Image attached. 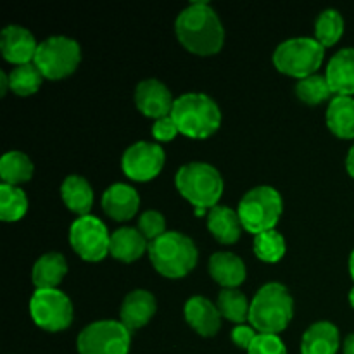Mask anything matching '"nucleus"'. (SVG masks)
I'll use <instances>...</instances> for the list:
<instances>
[{
  "label": "nucleus",
  "instance_id": "a878e982",
  "mask_svg": "<svg viewBox=\"0 0 354 354\" xmlns=\"http://www.w3.org/2000/svg\"><path fill=\"white\" fill-rule=\"evenodd\" d=\"M0 176L7 185L17 187L30 182L33 176V162L26 154L19 151L6 152L0 159Z\"/></svg>",
  "mask_w": 354,
  "mask_h": 354
},
{
  "label": "nucleus",
  "instance_id": "4c0bfd02",
  "mask_svg": "<svg viewBox=\"0 0 354 354\" xmlns=\"http://www.w3.org/2000/svg\"><path fill=\"white\" fill-rule=\"evenodd\" d=\"M346 168H348V173L354 178V145L349 149L348 159H346Z\"/></svg>",
  "mask_w": 354,
  "mask_h": 354
},
{
  "label": "nucleus",
  "instance_id": "412c9836",
  "mask_svg": "<svg viewBox=\"0 0 354 354\" xmlns=\"http://www.w3.org/2000/svg\"><path fill=\"white\" fill-rule=\"evenodd\" d=\"M207 228L220 244H235L241 239L242 223L237 211L227 206H214L207 213Z\"/></svg>",
  "mask_w": 354,
  "mask_h": 354
},
{
  "label": "nucleus",
  "instance_id": "9b49d317",
  "mask_svg": "<svg viewBox=\"0 0 354 354\" xmlns=\"http://www.w3.org/2000/svg\"><path fill=\"white\" fill-rule=\"evenodd\" d=\"M69 244L76 254L90 263L102 261L109 254L111 235L95 216H80L69 228Z\"/></svg>",
  "mask_w": 354,
  "mask_h": 354
},
{
  "label": "nucleus",
  "instance_id": "393cba45",
  "mask_svg": "<svg viewBox=\"0 0 354 354\" xmlns=\"http://www.w3.org/2000/svg\"><path fill=\"white\" fill-rule=\"evenodd\" d=\"M68 273L66 258L59 252H47L33 266V283L37 289H57Z\"/></svg>",
  "mask_w": 354,
  "mask_h": 354
},
{
  "label": "nucleus",
  "instance_id": "7c9ffc66",
  "mask_svg": "<svg viewBox=\"0 0 354 354\" xmlns=\"http://www.w3.org/2000/svg\"><path fill=\"white\" fill-rule=\"evenodd\" d=\"M254 254L265 263H279L286 254V239L277 230H268L256 235Z\"/></svg>",
  "mask_w": 354,
  "mask_h": 354
},
{
  "label": "nucleus",
  "instance_id": "bb28decb",
  "mask_svg": "<svg viewBox=\"0 0 354 354\" xmlns=\"http://www.w3.org/2000/svg\"><path fill=\"white\" fill-rule=\"evenodd\" d=\"M218 310L221 317L234 322L237 325H244L249 320V310L251 304L248 303V297L237 289H223L218 296Z\"/></svg>",
  "mask_w": 354,
  "mask_h": 354
},
{
  "label": "nucleus",
  "instance_id": "f3484780",
  "mask_svg": "<svg viewBox=\"0 0 354 354\" xmlns=\"http://www.w3.org/2000/svg\"><path fill=\"white\" fill-rule=\"evenodd\" d=\"M140 197L137 190L124 183H114L104 192L102 209L109 218L116 221H127L137 214Z\"/></svg>",
  "mask_w": 354,
  "mask_h": 354
},
{
  "label": "nucleus",
  "instance_id": "6ab92c4d",
  "mask_svg": "<svg viewBox=\"0 0 354 354\" xmlns=\"http://www.w3.org/2000/svg\"><path fill=\"white\" fill-rule=\"evenodd\" d=\"M341 346L339 330L330 322L313 324L303 335L301 354H337Z\"/></svg>",
  "mask_w": 354,
  "mask_h": 354
},
{
  "label": "nucleus",
  "instance_id": "58836bf2",
  "mask_svg": "<svg viewBox=\"0 0 354 354\" xmlns=\"http://www.w3.org/2000/svg\"><path fill=\"white\" fill-rule=\"evenodd\" d=\"M342 349H344V354H354V334H349L346 337Z\"/></svg>",
  "mask_w": 354,
  "mask_h": 354
},
{
  "label": "nucleus",
  "instance_id": "473e14b6",
  "mask_svg": "<svg viewBox=\"0 0 354 354\" xmlns=\"http://www.w3.org/2000/svg\"><path fill=\"white\" fill-rule=\"evenodd\" d=\"M138 232L147 239L149 242L156 241L166 234V220L159 211H145L138 218Z\"/></svg>",
  "mask_w": 354,
  "mask_h": 354
},
{
  "label": "nucleus",
  "instance_id": "ddd939ff",
  "mask_svg": "<svg viewBox=\"0 0 354 354\" xmlns=\"http://www.w3.org/2000/svg\"><path fill=\"white\" fill-rule=\"evenodd\" d=\"M135 106L144 116L161 120V118L171 116L175 100L165 83L149 78L138 83L135 88Z\"/></svg>",
  "mask_w": 354,
  "mask_h": 354
},
{
  "label": "nucleus",
  "instance_id": "20e7f679",
  "mask_svg": "<svg viewBox=\"0 0 354 354\" xmlns=\"http://www.w3.org/2000/svg\"><path fill=\"white\" fill-rule=\"evenodd\" d=\"M149 258L152 266L166 279H183L197 265L196 244L180 232H166L156 241L149 242Z\"/></svg>",
  "mask_w": 354,
  "mask_h": 354
},
{
  "label": "nucleus",
  "instance_id": "72a5a7b5",
  "mask_svg": "<svg viewBox=\"0 0 354 354\" xmlns=\"http://www.w3.org/2000/svg\"><path fill=\"white\" fill-rule=\"evenodd\" d=\"M248 354H287V348L279 335L258 334Z\"/></svg>",
  "mask_w": 354,
  "mask_h": 354
},
{
  "label": "nucleus",
  "instance_id": "e433bc0d",
  "mask_svg": "<svg viewBox=\"0 0 354 354\" xmlns=\"http://www.w3.org/2000/svg\"><path fill=\"white\" fill-rule=\"evenodd\" d=\"M10 88L9 85V75H6V73H0V95H6L7 90Z\"/></svg>",
  "mask_w": 354,
  "mask_h": 354
},
{
  "label": "nucleus",
  "instance_id": "cd10ccee",
  "mask_svg": "<svg viewBox=\"0 0 354 354\" xmlns=\"http://www.w3.org/2000/svg\"><path fill=\"white\" fill-rule=\"evenodd\" d=\"M41 82H44V75H41L40 69L35 66V62L16 66V68L9 73L10 90L19 97H28L37 93L38 88L41 86Z\"/></svg>",
  "mask_w": 354,
  "mask_h": 354
},
{
  "label": "nucleus",
  "instance_id": "2eb2a0df",
  "mask_svg": "<svg viewBox=\"0 0 354 354\" xmlns=\"http://www.w3.org/2000/svg\"><path fill=\"white\" fill-rule=\"evenodd\" d=\"M185 320L203 337H213L221 327L220 310L203 296H194L187 301Z\"/></svg>",
  "mask_w": 354,
  "mask_h": 354
},
{
  "label": "nucleus",
  "instance_id": "423d86ee",
  "mask_svg": "<svg viewBox=\"0 0 354 354\" xmlns=\"http://www.w3.org/2000/svg\"><path fill=\"white\" fill-rule=\"evenodd\" d=\"M283 211V201L279 190L261 185L249 190L239 203V218L242 227L251 234L259 235L263 232L275 230Z\"/></svg>",
  "mask_w": 354,
  "mask_h": 354
},
{
  "label": "nucleus",
  "instance_id": "6e6552de",
  "mask_svg": "<svg viewBox=\"0 0 354 354\" xmlns=\"http://www.w3.org/2000/svg\"><path fill=\"white\" fill-rule=\"evenodd\" d=\"M80 59H82V50L73 38L50 37L38 45L33 62L40 69L44 78L62 80L75 73Z\"/></svg>",
  "mask_w": 354,
  "mask_h": 354
},
{
  "label": "nucleus",
  "instance_id": "c9c22d12",
  "mask_svg": "<svg viewBox=\"0 0 354 354\" xmlns=\"http://www.w3.org/2000/svg\"><path fill=\"white\" fill-rule=\"evenodd\" d=\"M256 337H258L256 328L249 327V325H237L232 330V341H234V344L239 346L241 349H245V351H249V348H251Z\"/></svg>",
  "mask_w": 354,
  "mask_h": 354
},
{
  "label": "nucleus",
  "instance_id": "2f4dec72",
  "mask_svg": "<svg viewBox=\"0 0 354 354\" xmlns=\"http://www.w3.org/2000/svg\"><path fill=\"white\" fill-rule=\"evenodd\" d=\"M296 95L299 97L301 102L318 106V104L328 100V97L332 95V90L325 76L313 75L299 80V83L296 85Z\"/></svg>",
  "mask_w": 354,
  "mask_h": 354
},
{
  "label": "nucleus",
  "instance_id": "5701e85b",
  "mask_svg": "<svg viewBox=\"0 0 354 354\" xmlns=\"http://www.w3.org/2000/svg\"><path fill=\"white\" fill-rule=\"evenodd\" d=\"M61 196L69 211L80 216H88L93 206V190L83 176L69 175L62 182Z\"/></svg>",
  "mask_w": 354,
  "mask_h": 354
},
{
  "label": "nucleus",
  "instance_id": "39448f33",
  "mask_svg": "<svg viewBox=\"0 0 354 354\" xmlns=\"http://www.w3.org/2000/svg\"><path fill=\"white\" fill-rule=\"evenodd\" d=\"M175 185L196 209H213L218 206L225 189L221 173L207 162H189L182 166L176 171Z\"/></svg>",
  "mask_w": 354,
  "mask_h": 354
},
{
  "label": "nucleus",
  "instance_id": "f8f14e48",
  "mask_svg": "<svg viewBox=\"0 0 354 354\" xmlns=\"http://www.w3.org/2000/svg\"><path fill=\"white\" fill-rule=\"evenodd\" d=\"M166 154L159 144L137 142L124 151L121 158V169L135 182H149L161 173Z\"/></svg>",
  "mask_w": 354,
  "mask_h": 354
},
{
  "label": "nucleus",
  "instance_id": "a211bd4d",
  "mask_svg": "<svg viewBox=\"0 0 354 354\" xmlns=\"http://www.w3.org/2000/svg\"><path fill=\"white\" fill-rule=\"evenodd\" d=\"M325 78L337 97L354 95V48H342L330 59Z\"/></svg>",
  "mask_w": 354,
  "mask_h": 354
},
{
  "label": "nucleus",
  "instance_id": "f704fd0d",
  "mask_svg": "<svg viewBox=\"0 0 354 354\" xmlns=\"http://www.w3.org/2000/svg\"><path fill=\"white\" fill-rule=\"evenodd\" d=\"M178 133V127L171 116L156 120V123L152 124V137L158 142H171Z\"/></svg>",
  "mask_w": 354,
  "mask_h": 354
},
{
  "label": "nucleus",
  "instance_id": "4be33fe9",
  "mask_svg": "<svg viewBox=\"0 0 354 354\" xmlns=\"http://www.w3.org/2000/svg\"><path fill=\"white\" fill-rule=\"evenodd\" d=\"M149 249L147 239L138 232V228L124 227L114 232L111 235L109 254L114 259H120L123 263H133L140 258Z\"/></svg>",
  "mask_w": 354,
  "mask_h": 354
},
{
  "label": "nucleus",
  "instance_id": "0eeeda50",
  "mask_svg": "<svg viewBox=\"0 0 354 354\" xmlns=\"http://www.w3.org/2000/svg\"><path fill=\"white\" fill-rule=\"evenodd\" d=\"M324 55L325 47L315 38H289L273 52V64L283 75L304 80L317 75Z\"/></svg>",
  "mask_w": 354,
  "mask_h": 354
},
{
  "label": "nucleus",
  "instance_id": "a19ab883",
  "mask_svg": "<svg viewBox=\"0 0 354 354\" xmlns=\"http://www.w3.org/2000/svg\"><path fill=\"white\" fill-rule=\"evenodd\" d=\"M349 303H351V306L354 308V287L351 289V292H349Z\"/></svg>",
  "mask_w": 354,
  "mask_h": 354
},
{
  "label": "nucleus",
  "instance_id": "c85d7f7f",
  "mask_svg": "<svg viewBox=\"0 0 354 354\" xmlns=\"http://www.w3.org/2000/svg\"><path fill=\"white\" fill-rule=\"evenodd\" d=\"M342 33H344V19L339 10L327 9L318 16L315 23V40L320 41L325 48L337 44Z\"/></svg>",
  "mask_w": 354,
  "mask_h": 354
},
{
  "label": "nucleus",
  "instance_id": "f03ea898",
  "mask_svg": "<svg viewBox=\"0 0 354 354\" xmlns=\"http://www.w3.org/2000/svg\"><path fill=\"white\" fill-rule=\"evenodd\" d=\"M294 315V301L286 286L266 283L251 301L249 322L259 334L279 335L287 328Z\"/></svg>",
  "mask_w": 354,
  "mask_h": 354
},
{
  "label": "nucleus",
  "instance_id": "b1692460",
  "mask_svg": "<svg viewBox=\"0 0 354 354\" xmlns=\"http://www.w3.org/2000/svg\"><path fill=\"white\" fill-rule=\"evenodd\" d=\"M327 127L335 137L351 140L354 138V99L334 97L327 109Z\"/></svg>",
  "mask_w": 354,
  "mask_h": 354
},
{
  "label": "nucleus",
  "instance_id": "aec40b11",
  "mask_svg": "<svg viewBox=\"0 0 354 354\" xmlns=\"http://www.w3.org/2000/svg\"><path fill=\"white\" fill-rule=\"evenodd\" d=\"M209 275L223 289H237L245 280V265L232 252H216L209 259Z\"/></svg>",
  "mask_w": 354,
  "mask_h": 354
},
{
  "label": "nucleus",
  "instance_id": "1a4fd4ad",
  "mask_svg": "<svg viewBox=\"0 0 354 354\" xmlns=\"http://www.w3.org/2000/svg\"><path fill=\"white\" fill-rule=\"evenodd\" d=\"M130 330L121 322L100 320L83 328L76 341L80 354H128Z\"/></svg>",
  "mask_w": 354,
  "mask_h": 354
},
{
  "label": "nucleus",
  "instance_id": "9d476101",
  "mask_svg": "<svg viewBox=\"0 0 354 354\" xmlns=\"http://www.w3.org/2000/svg\"><path fill=\"white\" fill-rule=\"evenodd\" d=\"M35 324L47 332H62L73 322L71 299L57 289H37L30 301Z\"/></svg>",
  "mask_w": 354,
  "mask_h": 354
},
{
  "label": "nucleus",
  "instance_id": "4468645a",
  "mask_svg": "<svg viewBox=\"0 0 354 354\" xmlns=\"http://www.w3.org/2000/svg\"><path fill=\"white\" fill-rule=\"evenodd\" d=\"M0 50L7 62L23 66L35 61L38 44L26 28L10 24V26L3 28L2 35H0Z\"/></svg>",
  "mask_w": 354,
  "mask_h": 354
},
{
  "label": "nucleus",
  "instance_id": "ea45409f",
  "mask_svg": "<svg viewBox=\"0 0 354 354\" xmlns=\"http://www.w3.org/2000/svg\"><path fill=\"white\" fill-rule=\"evenodd\" d=\"M349 273H351V277L354 280V249H353L351 256H349Z\"/></svg>",
  "mask_w": 354,
  "mask_h": 354
},
{
  "label": "nucleus",
  "instance_id": "c756f323",
  "mask_svg": "<svg viewBox=\"0 0 354 354\" xmlns=\"http://www.w3.org/2000/svg\"><path fill=\"white\" fill-rule=\"evenodd\" d=\"M28 211V197L19 187L0 185V218L7 223L17 221L26 214Z\"/></svg>",
  "mask_w": 354,
  "mask_h": 354
},
{
  "label": "nucleus",
  "instance_id": "dca6fc26",
  "mask_svg": "<svg viewBox=\"0 0 354 354\" xmlns=\"http://www.w3.org/2000/svg\"><path fill=\"white\" fill-rule=\"evenodd\" d=\"M156 313V297L144 289L131 290L123 299L120 310L121 324L128 330H137L147 325Z\"/></svg>",
  "mask_w": 354,
  "mask_h": 354
},
{
  "label": "nucleus",
  "instance_id": "7ed1b4c3",
  "mask_svg": "<svg viewBox=\"0 0 354 354\" xmlns=\"http://www.w3.org/2000/svg\"><path fill=\"white\" fill-rule=\"evenodd\" d=\"M178 131L189 138L211 137L221 124V111L211 97L204 93H183L175 100L171 111Z\"/></svg>",
  "mask_w": 354,
  "mask_h": 354
},
{
  "label": "nucleus",
  "instance_id": "f257e3e1",
  "mask_svg": "<svg viewBox=\"0 0 354 354\" xmlns=\"http://www.w3.org/2000/svg\"><path fill=\"white\" fill-rule=\"evenodd\" d=\"M175 33L180 44L196 55H214L221 50L225 30L207 2H192L178 14Z\"/></svg>",
  "mask_w": 354,
  "mask_h": 354
}]
</instances>
